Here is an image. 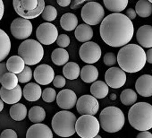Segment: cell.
<instances>
[{
  "label": "cell",
  "instance_id": "obj_10",
  "mask_svg": "<svg viewBox=\"0 0 152 138\" xmlns=\"http://www.w3.org/2000/svg\"><path fill=\"white\" fill-rule=\"evenodd\" d=\"M102 50L100 47L93 41H88L83 43L79 50L81 59L87 64H94L98 62L101 57Z\"/></svg>",
  "mask_w": 152,
  "mask_h": 138
},
{
  "label": "cell",
  "instance_id": "obj_9",
  "mask_svg": "<svg viewBox=\"0 0 152 138\" xmlns=\"http://www.w3.org/2000/svg\"><path fill=\"white\" fill-rule=\"evenodd\" d=\"M36 37L41 45H51L56 41L58 37V31L53 23H44L37 28Z\"/></svg>",
  "mask_w": 152,
  "mask_h": 138
},
{
  "label": "cell",
  "instance_id": "obj_38",
  "mask_svg": "<svg viewBox=\"0 0 152 138\" xmlns=\"http://www.w3.org/2000/svg\"><path fill=\"white\" fill-rule=\"evenodd\" d=\"M39 4V0H19V5L21 7L28 12L33 11Z\"/></svg>",
  "mask_w": 152,
  "mask_h": 138
},
{
  "label": "cell",
  "instance_id": "obj_51",
  "mask_svg": "<svg viewBox=\"0 0 152 138\" xmlns=\"http://www.w3.org/2000/svg\"><path fill=\"white\" fill-rule=\"evenodd\" d=\"M4 109V102L2 101V100L0 99V112H1Z\"/></svg>",
  "mask_w": 152,
  "mask_h": 138
},
{
  "label": "cell",
  "instance_id": "obj_34",
  "mask_svg": "<svg viewBox=\"0 0 152 138\" xmlns=\"http://www.w3.org/2000/svg\"><path fill=\"white\" fill-rule=\"evenodd\" d=\"M121 102L125 106H132L137 101V93L132 89H125L120 94Z\"/></svg>",
  "mask_w": 152,
  "mask_h": 138
},
{
  "label": "cell",
  "instance_id": "obj_43",
  "mask_svg": "<svg viewBox=\"0 0 152 138\" xmlns=\"http://www.w3.org/2000/svg\"><path fill=\"white\" fill-rule=\"evenodd\" d=\"M0 138H18L17 134L13 129H5L1 134H0Z\"/></svg>",
  "mask_w": 152,
  "mask_h": 138
},
{
  "label": "cell",
  "instance_id": "obj_14",
  "mask_svg": "<svg viewBox=\"0 0 152 138\" xmlns=\"http://www.w3.org/2000/svg\"><path fill=\"white\" fill-rule=\"evenodd\" d=\"M33 76L38 84L48 85L51 82H53L55 78V72L54 69L50 65L47 64H43L36 67V69L34 70Z\"/></svg>",
  "mask_w": 152,
  "mask_h": 138
},
{
  "label": "cell",
  "instance_id": "obj_54",
  "mask_svg": "<svg viewBox=\"0 0 152 138\" xmlns=\"http://www.w3.org/2000/svg\"><path fill=\"white\" fill-rule=\"evenodd\" d=\"M149 3H150V4L152 5V0H150V1H149Z\"/></svg>",
  "mask_w": 152,
  "mask_h": 138
},
{
  "label": "cell",
  "instance_id": "obj_17",
  "mask_svg": "<svg viewBox=\"0 0 152 138\" xmlns=\"http://www.w3.org/2000/svg\"><path fill=\"white\" fill-rule=\"evenodd\" d=\"M137 93L142 97L152 96V76L143 75L140 76L135 84Z\"/></svg>",
  "mask_w": 152,
  "mask_h": 138
},
{
  "label": "cell",
  "instance_id": "obj_8",
  "mask_svg": "<svg viewBox=\"0 0 152 138\" xmlns=\"http://www.w3.org/2000/svg\"><path fill=\"white\" fill-rule=\"evenodd\" d=\"M104 16V8L98 2H88L82 9V18L85 24L90 26L101 23Z\"/></svg>",
  "mask_w": 152,
  "mask_h": 138
},
{
  "label": "cell",
  "instance_id": "obj_6",
  "mask_svg": "<svg viewBox=\"0 0 152 138\" xmlns=\"http://www.w3.org/2000/svg\"><path fill=\"white\" fill-rule=\"evenodd\" d=\"M18 56L28 66L39 63L44 57L42 45L35 40H26L18 48Z\"/></svg>",
  "mask_w": 152,
  "mask_h": 138
},
{
  "label": "cell",
  "instance_id": "obj_33",
  "mask_svg": "<svg viewBox=\"0 0 152 138\" xmlns=\"http://www.w3.org/2000/svg\"><path fill=\"white\" fill-rule=\"evenodd\" d=\"M135 12L140 17H148L152 14V5L147 0H140L135 6Z\"/></svg>",
  "mask_w": 152,
  "mask_h": 138
},
{
  "label": "cell",
  "instance_id": "obj_19",
  "mask_svg": "<svg viewBox=\"0 0 152 138\" xmlns=\"http://www.w3.org/2000/svg\"><path fill=\"white\" fill-rule=\"evenodd\" d=\"M136 39L140 46L147 48H152V26L142 25L140 26L136 33Z\"/></svg>",
  "mask_w": 152,
  "mask_h": 138
},
{
  "label": "cell",
  "instance_id": "obj_27",
  "mask_svg": "<svg viewBox=\"0 0 152 138\" xmlns=\"http://www.w3.org/2000/svg\"><path fill=\"white\" fill-rule=\"evenodd\" d=\"M60 25L63 30L71 32L75 30L76 27L78 26V19L75 15L72 13H66L62 15L60 19Z\"/></svg>",
  "mask_w": 152,
  "mask_h": 138
},
{
  "label": "cell",
  "instance_id": "obj_49",
  "mask_svg": "<svg viewBox=\"0 0 152 138\" xmlns=\"http://www.w3.org/2000/svg\"><path fill=\"white\" fill-rule=\"evenodd\" d=\"M57 4L62 7H66L70 6L71 1L70 0H57Z\"/></svg>",
  "mask_w": 152,
  "mask_h": 138
},
{
  "label": "cell",
  "instance_id": "obj_37",
  "mask_svg": "<svg viewBox=\"0 0 152 138\" xmlns=\"http://www.w3.org/2000/svg\"><path fill=\"white\" fill-rule=\"evenodd\" d=\"M16 76H17V79H18V83L26 84V83L30 82L31 80V78H32V70L31 69L30 66L25 65L23 72L16 75Z\"/></svg>",
  "mask_w": 152,
  "mask_h": 138
},
{
  "label": "cell",
  "instance_id": "obj_18",
  "mask_svg": "<svg viewBox=\"0 0 152 138\" xmlns=\"http://www.w3.org/2000/svg\"><path fill=\"white\" fill-rule=\"evenodd\" d=\"M26 138H53V133L45 124H34L27 130Z\"/></svg>",
  "mask_w": 152,
  "mask_h": 138
},
{
  "label": "cell",
  "instance_id": "obj_48",
  "mask_svg": "<svg viewBox=\"0 0 152 138\" xmlns=\"http://www.w3.org/2000/svg\"><path fill=\"white\" fill-rule=\"evenodd\" d=\"M146 61H148L149 64H152V48L148 49L146 52Z\"/></svg>",
  "mask_w": 152,
  "mask_h": 138
},
{
  "label": "cell",
  "instance_id": "obj_29",
  "mask_svg": "<svg viewBox=\"0 0 152 138\" xmlns=\"http://www.w3.org/2000/svg\"><path fill=\"white\" fill-rule=\"evenodd\" d=\"M104 5L114 14H121L128 6V0H104Z\"/></svg>",
  "mask_w": 152,
  "mask_h": 138
},
{
  "label": "cell",
  "instance_id": "obj_21",
  "mask_svg": "<svg viewBox=\"0 0 152 138\" xmlns=\"http://www.w3.org/2000/svg\"><path fill=\"white\" fill-rule=\"evenodd\" d=\"M23 96L28 101H37L40 99L42 94V90L38 84L30 83L26 84L23 88Z\"/></svg>",
  "mask_w": 152,
  "mask_h": 138
},
{
  "label": "cell",
  "instance_id": "obj_30",
  "mask_svg": "<svg viewBox=\"0 0 152 138\" xmlns=\"http://www.w3.org/2000/svg\"><path fill=\"white\" fill-rule=\"evenodd\" d=\"M52 62L56 65H64L68 63L69 60V54L64 48H56L53 50L51 55Z\"/></svg>",
  "mask_w": 152,
  "mask_h": 138
},
{
  "label": "cell",
  "instance_id": "obj_20",
  "mask_svg": "<svg viewBox=\"0 0 152 138\" xmlns=\"http://www.w3.org/2000/svg\"><path fill=\"white\" fill-rule=\"evenodd\" d=\"M23 96V91L21 86L17 85L13 90H7L3 87L0 89V97L3 102H6L7 104H16L21 100Z\"/></svg>",
  "mask_w": 152,
  "mask_h": 138
},
{
  "label": "cell",
  "instance_id": "obj_35",
  "mask_svg": "<svg viewBox=\"0 0 152 138\" xmlns=\"http://www.w3.org/2000/svg\"><path fill=\"white\" fill-rule=\"evenodd\" d=\"M2 87L7 90H13L18 85V79L16 75H14L12 73H7L4 75L1 80Z\"/></svg>",
  "mask_w": 152,
  "mask_h": 138
},
{
  "label": "cell",
  "instance_id": "obj_11",
  "mask_svg": "<svg viewBox=\"0 0 152 138\" xmlns=\"http://www.w3.org/2000/svg\"><path fill=\"white\" fill-rule=\"evenodd\" d=\"M11 33L17 40H27L32 33V23L21 17L15 19L11 23Z\"/></svg>",
  "mask_w": 152,
  "mask_h": 138
},
{
  "label": "cell",
  "instance_id": "obj_36",
  "mask_svg": "<svg viewBox=\"0 0 152 138\" xmlns=\"http://www.w3.org/2000/svg\"><path fill=\"white\" fill-rule=\"evenodd\" d=\"M42 18L47 21V22H52L54 21L56 16H57V11L53 6H47L45 7L42 14H41Z\"/></svg>",
  "mask_w": 152,
  "mask_h": 138
},
{
  "label": "cell",
  "instance_id": "obj_22",
  "mask_svg": "<svg viewBox=\"0 0 152 138\" xmlns=\"http://www.w3.org/2000/svg\"><path fill=\"white\" fill-rule=\"evenodd\" d=\"M74 36L81 42H88L93 37V30L90 25L85 23L80 24L76 27L74 32Z\"/></svg>",
  "mask_w": 152,
  "mask_h": 138
},
{
  "label": "cell",
  "instance_id": "obj_31",
  "mask_svg": "<svg viewBox=\"0 0 152 138\" xmlns=\"http://www.w3.org/2000/svg\"><path fill=\"white\" fill-rule=\"evenodd\" d=\"M9 114L14 120L22 121L27 116V109L25 105H23V103H16L10 108Z\"/></svg>",
  "mask_w": 152,
  "mask_h": 138
},
{
  "label": "cell",
  "instance_id": "obj_40",
  "mask_svg": "<svg viewBox=\"0 0 152 138\" xmlns=\"http://www.w3.org/2000/svg\"><path fill=\"white\" fill-rule=\"evenodd\" d=\"M56 44L61 47V48H64L70 44V38L66 34H60L56 39Z\"/></svg>",
  "mask_w": 152,
  "mask_h": 138
},
{
  "label": "cell",
  "instance_id": "obj_46",
  "mask_svg": "<svg viewBox=\"0 0 152 138\" xmlns=\"http://www.w3.org/2000/svg\"><path fill=\"white\" fill-rule=\"evenodd\" d=\"M126 15L127 18H129L132 21V20L136 18L137 15H136V12H135V10L133 8H129V9L126 10V15Z\"/></svg>",
  "mask_w": 152,
  "mask_h": 138
},
{
  "label": "cell",
  "instance_id": "obj_53",
  "mask_svg": "<svg viewBox=\"0 0 152 138\" xmlns=\"http://www.w3.org/2000/svg\"><path fill=\"white\" fill-rule=\"evenodd\" d=\"M110 98H111V99H115V98H116V96H115V95H113V96H111Z\"/></svg>",
  "mask_w": 152,
  "mask_h": 138
},
{
  "label": "cell",
  "instance_id": "obj_7",
  "mask_svg": "<svg viewBox=\"0 0 152 138\" xmlns=\"http://www.w3.org/2000/svg\"><path fill=\"white\" fill-rule=\"evenodd\" d=\"M100 125L94 116L83 115L75 123V132L81 138H94L99 134Z\"/></svg>",
  "mask_w": 152,
  "mask_h": 138
},
{
  "label": "cell",
  "instance_id": "obj_23",
  "mask_svg": "<svg viewBox=\"0 0 152 138\" xmlns=\"http://www.w3.org/2000/svg\"><path fill=\"white\" fill-rule=\"evenodd\" d=\"M6 65H7V71L14 75L20 74L21 72H23V70L25 67V64L23 60L19 56H12L11 57L8 58Z\"/></svg>",
  "mask_w": 152,
  "mask_h": 138
},
{
  "label": "cell",
  "instance_id": "obj_41",
  "mask_svg": "<svg viewBox=\"0 0 152 138\" xmlns=\"http://www.w3.org/2000/svg\"><path fill=\"white\" fill-rule=\"evenodd\" d=\"M117 62L116 60V57L114 53L112 52H108L104 56V64L107 66H112L114 65H115V63Z\"/></svg>",
  "mask_w": 152,
  "mask_h": 138
},
{
  "label": "cell",
  "instance_id": "obj_1",
  "mask_svg": "<svg viewBox=\"0 0 152 138\" xmlns=\"http://www.w3.org/2000/svg\"><path fill=\"white\" fill-rule=\"evenodd\" d=\"M102 40L110 47L127 45L134 34L132 22L123 14H111L103 19L99 28Z\"/></svg>",
  "mask_w": 152,
  "mask_h": 138
},
{
  "label": "cell",
  "instance_id": "obj_28",
  "mask_svg": "<svg viewBox=\"0 0 152 138\" xmlns=\"http://www.w3.org/2000/svg\"><path fill=\"white\" fill-rule=\"evenodd\" d=\"M80 66L75 62H68L63 67L64 77L69 80H75L80 76Z\"/></svg>",
  "mask_w": 152,
  "mask_h": 138
},
{
  "label": "cell",
  "instance_id": "obj_4",
  "mask_svg": "<svg viewBox=\"0 0 152 138\" xmlns=\"http://www.w3.org/2000/svg\"><path fill=\"white\" fill-rule=\"evenodd\" d=\"M99 122L104 131L116 133L124 127L125 117L124 112L119 108L110 106L101 111Z\"/></svg>",
  "mask_w": 152,
  "mask_h": 138
},
{
  "label": "cell",
  "instance_id": "obj_50",
  "mask_svg": "<svg viewBox=\"0 0 152 138\" xmlns=\"http://www.w3.org/2000/svg\"><path fill=\"white\" fill-rule=\"evenodd\" d=\"M4 12H5V7H4V3L2 0H0V21L2 20L3 15H4Z\"/></svg>",
  "mask_w": 152,
  "mask_h": 138
},
{
  "label": "cell",
  "instance_id": "obj_12",
  "mask_svg": "<svg viewBox=\"0 0 152 138\" xmlns=\"http://www.w3.org/2000/svg\"><path fill=\"white\" fill-rule=\"evenodd\" d=\"M99 109V103L96 98L91 95H83L77 99L76 109L81 115L94 116L98 113Z\"/></svg>",
  "mask_w": 152,
  "mask_h": 138
},
{
  "label": "cell",
  "instance_id": "obj_5",
  "mask_svg": "<svg viewBox=\"0 0 152 138\" xmlns=\"http://www.w3.org/2000/svg\"><path fill=\"white\" fill-rule=\"evenodd\" d=\"M75 115L68 110H62L57 112L52 118V129L61 137L72 136L75 132Z\"/></svg>",
  "mask_w": 152,
  "mask_h": 138
},
{
  "label": "cell",
  "instance_id": "obj_25",
  "mask_svg": "<svg viewBox=\"0 0 152 138\" xmlns=\"http://www.w3.org/2000/svg\"><path fill=\"white\" fill-rule=\"evenodd\" d=\"M109 92V87L103 81H96L91 86V96L98 99H104Z\"/></svg>",
  "mask_w": 152,
  "mask_h": 138
},
{
  "label": "cell",
  "instance_id": "obj_2",
  "mask_svg": "<svg viewBox=\"0 0 152 138\" xmlns=\"http://www.w3.org/2000/svg\"><path fill=\"white\" fill-rule=\"evenodd\" d=\"M116 60L124 73H137L146 65V52L140 45L127 44L121 48Z\"/></svg>",
  "mask_w": 152,
  "mask_h": 138
},
{
  "label": "cell",
  "instance_id": "obj_3",
  "mask_svg": "<svg viewBox=\"0 0 152 138\" xmlns=\"http://www.w3.org/2000/svg\"><path fill=\"white\" fill-rule=\"evenodd\" d=\"M130 125L140 132L152 128V105L147 102H138L132 106L128 112Z\"/></svg>",
  "mask_w": 152,
  "mask_h": 138
},
{
  "label": "cell",
  "instance_id": "obj_16",
  "mask_svg": "<svg viewBox=\"0 0 152 138\" xmlns=\"http://www.w3.org/2000/svg\"><path fill=\"white\" fill-rule=\"evenodd\" d=\"M13 6H14V9L15 11L17 13V15L23 18V19H26V20H31V19H35L37 18L38 16L41 15L44 8H45V2L43 0H39V4H38V7L33 10V11H31V12H28V11H25L23 10L21 6L19 5V0H14L13 2Z\"/></svg>",
  "mask_w": 152,
  "mask_h": 138
},
{
  "label": "cell",
  "instance_id": "obj_32",
  "mask_svg": "<svg viewBox=\"0 0 152 138\" xmlns=\"http://www.w3.org/2000/svg\"><path fill=\"white\" fill-rule=\"evenodd\" d=\"M29 119L34 124H41L46 118V111L40 106L32 107L28 112Z\"/></svg>",
  "mask_w": 152,
  "mask_h": 138
},
{
  "label": "cell",
  "instance_id": "obj_13",
  "mask_svg": "<svg viewBox=\"0 0 152 138\" xmlns=\"http://www.w3.org/2000/svg\"><path fill=\"white\" fill-rule=\"evenodd\" d=\"M126 74L119 67H111L105 74V81L108 87L119 89L126 83Z\"/></svg>",
  "mask_w": 152,
  "mask_h": 138
},
{
  "label": "cell",
  "instance_id": "obj_45",
  "mask_svg": "<svg viewBox=\"0 0 152 138\" xmlns=\"http://www.w3.org/2000/svg\"><path fill=\"white\" fill-rule=\"evenodd\" d=\"M83 3H85L84 0H72V1H71V4H70V8L77 9L79 7V6H81Z\"/></svg>",
  "mask_w": 152,
  "mask_h": 138
},
{
  "label": "cell",
  "instance_id": "obj_39",
  "mask_svg": "<svg viewBox=\"0 0 152 138\" xmlns=\"http://www.w3.org/2000/svg\"><path fill=\"white\" fill-rule=\"evenodd\" d=\"M41 97L45 102H53L56 99V92L53 88H46L42 92Z\"/></svg>",
  "mask_w": 152,
  "mask_h": 138
},
{
  "label": "cell",
  "instance_id": "obj_44",
  "mask_svg": "<svg viewBox=\"0 0 152 138\" xmlns=\"http://www.w3.org/2000/svg\"><path fill=\"white\" fill-rule=\"evenodd\" d=\"M7 73H8L7 68V65L4 62L0 63V83H1L2 77L4 76V75H6Z\"/></svg>",
  "mask_w": 152,
  "mask_h": 138
},
{
  "label": "cell",
  "instance_id": "obj_26",
  "mask_svg": "<svg viewBox=\"0 0 152 138\" xmlns=\"http://www.w3.org/2000/svg\"><path fill=\"white\" fill-rule=\"evenodd\" d=\"M11 40L5 31L0 29V63H1L10 53Z\"/></svg>",
  "mask_w": 152,
  "mask_h": 138
},
{
  "label": "cell",
  "instance_id": "obj_47",
  "mask_svg": "<svg viewBox=\"0 0 152 138\" xmlns=\"http://www.w3.org/2000/svg\"><path fill=\"white\" fill-rule=\"evenodd\" d=\"M136 138H152V134L148 131H144V132H140Z\"/></svg>",
  "mask_w": 152,
  "mask_h": 138
},
{
  "label": "cell",
  "instance_id": "obj_52",
  "mask_svg": "<svg viewBox=\"0 0 152 138\" xmlns=\"http://www.w3.org/2000/svg\"><path fill=\"white\" fill-rule=\"evenodd\" d=\"M94 138H102V137H101L100 135H99V134H98V135H97V136H95Z\"/></svg>",
  "mask_w": 152,
  "mask_h": 138
},
{
  "label": "cell",
  "instance_id": "obj_15",
  "mask_svg": "<svg viewBox=\"0 0 152 138\" xmlns=\"http://www.w3.org/2000/svg\"><path fill=\"white\" fill-rule=\"evenodd\" d=\"M56 100L59 108L64 110H68L72 109L76 105L77 96L73 91L70 89H64L58 92Z\"/></svg>",
  "mask_w": 152,
  "mask_h": 138
},
{
  "label": "cell",
  "instance_id": "obj_42",
  "mask_svg": "<svg viewBox=\"0 0 152 138\" xmlns=\"http://www.w3.org/2000/svg\"><path fill=\"white\" fill-rule=\"evenodd\" d=\"M65 84H66L65 78L62 76H56L53 80V84L56 88H63L64 86H65Z\"/></svg>",
  "mask_w": 152,
  "mask_h": 138
},
{
  "label": "cell",
  "instance_id": "obj_24",
  "mask_svg": "<svg viewBox=\"0 0 152 138\" xmlns=\"http://www.w3.org/2000/svg\"><path fill=\"white\" fill-rule=\"evenodd\" d=\"M81 78L84 83L87 84H93L97 81L99 77V71L96 66L92 65H87L83 67L81 70Z\"/></svg>",
  "mask_w": 152,
  "mask_h": 138
}]
</instances>
